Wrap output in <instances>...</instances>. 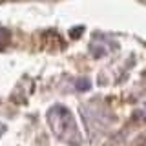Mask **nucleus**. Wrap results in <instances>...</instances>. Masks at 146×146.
Masks as SVG:
<instances>
[{"mask_svg":"<svg viewBox=\"0 0 146 146\" xmlns=\"http://www.w3.org/2000/svg\"><path fill=\"white\" fill-rule=\"evenodd\" d=\"M48 124L51 128L57 139L70 146H79L82 143L80 130L77 126V121L73 113L66 106H53L48 111Z\"/></svg>","mask_w":146,"mask_h":146,"instance_id":"nucleus-1","label":"nucleus"}]
</instances>
